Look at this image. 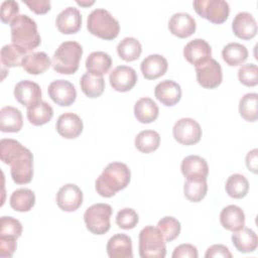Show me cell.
Instances as JSON below:
<instances>
[{"label":"cell","mask_w":258,"mask_h":258,"mask_svg":"<svg viewBox=\"0 0 258 258\" xmlns=\"http://www.w3.org/2000/svg\"><path fill=\"white\" fill-rule=\"evenodd\" d=\"M110 258H132V240L125 234H115L112 236L106 246Z\"/></svg>","instance_id":"obj_21"},{"label":"cell","mask_w":258,"mask_h":258,"mask_svg":"<svg viewBox=\"0 0 258 258\" xmlns=\"http://www.w3.org/2000/svg\"><path fill=\"white\" fill-rule=\"evenodd\" d=\"M174 139L182 145H194L202 138V128L192 118H181L177 120L172 128Z\"/></svg>","instance_id":"obj_9"},{"label":"cell","mask_w":258,"mask_h":258,"mask_svg":"<svg viewBox=\"0 0 258 258\" xmlns=\"http://www.w3.org/2000/svg\"><path fill=\"white\" fill-rule=\"evenodd\" d=\"M55 128L60 136L67 139H74L81 135L84 124L82 119L77 114L67 112L58 117Z\"/></svg>","instance_id":"obj_16"},{"label":"cell","mask_w":258,"mask_h":258,"mask_svg":"<svg viewBox=\"0 0 258 258\" xmlns=\"http://www.w3.org/2000/svg\"><path fill=\"white\" fill-rule=\"evenodd\" d=\"M22 234L21 223L10 216H3L0 220V237L18 239Z\"/></svg>","instance_id":"obj_41"},{"label":"cell","mask_w":258,"mask_h":258,"mask_svg":"<svg viewBox=\"0 0 258 258\" xmlns=\"http://www.w3.org/2000/svg\"><path fill=\"white\" fill-rule=\"evenodd\" d=\"M232 29L237 37L249 40L257 33V23L252 14L243 11L235 16L232 22Z\"/></svg>","instance_id":"obj_20"},{"label":"cell","mask_w":258,"mask_h":258,"mask_svg":"<svg viewBox=\"0 0 258 258\" xmlns=\"http://www.w3.org/2000/svg\"><path fill=\"white\" fill-rule=\"evenodd\" d=\"M12 43L29 51L40 44V35L36 22L26 14H19L11 23Z\"/></svg>","instance_id":"obj_3"},{"label":"cell","mask_w":258,"mask_h":258,"mask_svg":"<svg viewBox=\"0 0 258 258\" xmlns=\"http://www.w3.org/2000/svg\"><path fill=\"white\" fill-rule=\"evenodd\" d=\"M95 3V1H77V4L81 5V6H90V5H93Z\"/></svg>","instance_id":"obj_50"},{"label":"cell","mask_w":258,"mask_h":258,"mask_svg":"<svg viewBox=\"0 0 258 258\" xmlns=\"http://www.w3.org/2000/svg\"><path fill=\"white\" fill-rule=\"evenodd\" d=\"M168 68L166 58L160 54H150L146 56L141 64L140 70L146 80H155L163 76Z\"/></svg>","instance_id":"obj_22"},{"label":"cell","mask_w":258,"mask_h":258,"mask_svg":"<svg viewBox=\"0 0 258 258\" xmlns=\"http://www.w3.org/2000/svg\"><path fill=\"white\" fill-rule=\"evenodd\" d=\"M258 95L256 93L245 94L239 102V113L248 122H255L258 119L257 113Z\"/></svg>","instance_id":"obj_39"},{"label":"cell","mask_w":258,"mask_h":258,"mask_svg":"<svg viewBox=\"0 0 258 258\" xmlns=\"http://www.w3.org/2000/svg\"><path fill=\"white\" fill-rule=\"evenodd\" d=\"M222 57L230 67L242 64L248 58V49L245 45L238 42H231L224 46Z\"/></svg>","instance_id":"obj_32"},{"label":"cell","mask_w":258,"mask_h":258,"mask_svg":"<svg viewBox=\"0 0 258 258\" xmlns=\"http://www.w3.org/2000/svg\"><path fill=\"white\" fill-rule=\"evenodd\" d=\"M49 98L58 106H71L77 99L75 86L66 80L52 81L47 89Z\"/></svg>","instance_id":"obj_11"},{"label":"cell","mask_w":258,"mask_h":258,"mask_svg":"<svg viewBox=\"0 0 258 258\" xmlns=\"http://www.w3.org/2000/svg\"><path fill=\"white\" fill-rule=\"evenodd\" d=\"M232 243L234 247L241 253L254 252L258 245L256 233L249 228H242L239 231L233 232Z\"/></svg>","instance_id":"obj_26"},{"label":"cell","mask_w":258,"mask_h":258,"mask_svg":"<svg viewBox=\"0 0 258 258\" xmlns=\"http://www.w3.org/2000/svg\"><path fill=\"white\" fill-rule=\"evenodd\" d=\"M168 29L173 35L179 38H186L195 33L197 23L190 14L177 12L170 17L168 21Z\"/></svg>","instance_id":"obj_18"},{"label":"cell","mask_w":258,"mask_h":258,"mask_svg":"<svg viewBox=\"0 0 258 258\" xmlns=\"http://www.w3.org/2000/svg\"><path fill=\"white\" fill-rule=\"evenodd\" d=\"M23 118L21 112L12 106L2 107L0 110V130L14 133L21 130Z\"/></svg>","instance_id":"obj_24"},{"label":"cell","mask_w":258,"mask_h":258,"mask_svg":"<svg viewBox=\"0 0 258 258\" xmlns=\"http://www.w3.org/2000/svg\"><path fill=\"white\" fill-rule=\"evenodd\" d=\"M134 144L140 152L150 153L159 147L160 135L154 130H143L135 137Z\"/></svg>","instance_id":"obj_36"},{"label":"cell","mask_w":258,"mask_h":258,"mask_svg":"<svg viewBox=\"0 0 258 258\" xmlns=\"http://www.w3.org/2000/svg\"><path fill=\"white\" fill-rule=\"evenodd\" d=\"M206 258H214V257H224L231 258L232 254L229 248L223 244H215L210 246L205 254Z\"/></svg>","instance_id":"obj_47"},{"label":"cell","mask_w":258,"mask_h":258,"mask_svg":"<svg viewBox=\"0 0 258 258\" xmlns=\"http://www.w3.org/2000/svg\"><path fill=\"white\" fill-rule=\"evenodd\" d=\"M156 99L164 106L176 105L181 98L180 86L172 80H164L158 83L154 89Z\"/></svg>","instance_id":"obj_19"},{"label":"cell","mask_w":258,"mask_h":258,"mask_svg":"<svg viewBox=\"0 0 258 258\" xmlns=\"http://www.w3.org/2000/svg\"><path fill=\"white\" fill-rule=\"evenodd\" d=\"M139 222L138 214L131 208H124L120 210L116 216V224L124 230H130L136 227Z\"/></svg>","instance_id":"obj_42"},{"label":"cell","mask_w":258,"mask_h":258,"mask_svg":"<svg viewBox=\"0 0 258 258\" xmlns=\"http://www.w3.org/2000/svg\"><path fill=\"white\" fill-rule=\"evenodd\" d=\"M112 207L108 204H95L89 207L84 214L87 229L95 235H103L110 230Z\"/></svg>","instance_id":"obj_7"},{"label":"cell","mask_w":258,"mask_h":258,"mask_svg":"<svg viewBox=\"0 0 258 258\" xmlns=\"http://www.w3.org/2000/svg\"><path fill=\"white\" fill-rule=\"evenodd\" d=\"M23 2L36 14H45L50 10V1L48 0H27Z\"/></svg>","instance_id":"obj_48"},{"label":"cell","mask_w":258,"mask_h":258,"mask_svg":"<svg viewBox=\"0 0 258 258\" xmlns=\"http://www.w3.org/2000/svg\"><path fill=\"white\" fill-rule=\"evenodd\" d=\"M83 93L89 98L100 97L105 89V81L101 76H96L91 73H86L82 76L80 81Z\"/></svg>","instance_id":"obj_34"},{"label":"cell","mask_w":258,"mask_h":258,"mask_svg":"<svg viewBox=\"0 0 258 258\" xmlns=\"http://www.w3.org/2000/svg\"><path fill=\"white\" fill-rule=\"evenodd\" d=\"M112 67V58L105 51H94L86 59V69L88 73L103 77Z\"/></svg>","instance_id":"obj_29"},{"label":"cell","mask_w":258,"mask_h":258,"mask_svg":"<svg viewBox=\"0 0 258 258\" xmlns=\"http://www.w3.org/2000/svg\"><path fill=\"white\" fill-rule=\"evenodd\" d=\"M9 204L16 212H28L35 204V195L29 188H18L11 194Z\"/></svg>","instance_id":"obj_30"},{"label":"cell","mask_w":258,"mask_h":258,"mask_svg":"<svg viewBox=\"0 0 258 258\" xmlns=\"http://www.w3.org/2000/svg\"><path fill=\"white\" fill-rule=\"evenodd\" d=\"M131 179L129 167L122 162L109 163L95 182L97 192L103 198H111L127 187Z\"/></svg>","instance_id":"obj_2"},{"label":"cell","mask_w":258,"mask_h":258,"mask_svg":"<svg viewBox=\"0 0 258 258\" xmlns=\"http://www.w3.org/2000/svg\"><path fill=\"white\" fill-rule=\"evenodd\" d=\"M238 78L241 84L247 87H255L258 84V69L255 63L243 64L238 71Z\"/></svg>","instance_id":"obj_43"},{"label":"cell","mask_w":258,"mask_h":258,"mask_svg":"<svg viewBox=\"0 0 258 258\" xmlns=\"http://www.w3.org/2000/svg\"><path fill=\"white\" fill-rule=\"evenodd\" d=\"M220 223L228 231H239L245 227V214L240 207L229 205L221 211Z\"/></svg>","instance_id":"obj_23"},{"label":"cell","mask_w":258,"mask_h":258,"mask_svg":"<svg viewBox=\"0 0 258 258\" xmlns=\"http://www.w3.org/2000/svg\"><path fill=\"white\" fill-rule=\"evenodd\" d=\"M225 188L229 197L234 199H242L248 194L249 181L243 174L234 173L228 177Z\"/></svg>","instance_id":"obj_38"},{"label":"cell","mask_w":258,"mask_h":258,"mask_svg":"<svg viewBox=\"0 0 258 258\" xmlns=\"http://www.w3.org/2000/svg\"><path fill=\"white\" fill-rule=\"evenodd\" d=\"M84 196L81 188L74 183L62 185L56 194V205L64 212H74L83 204Z\"/></svg>","instance_id":"obj_12"},{"label":"cell","mask_w":258,"mask_h":258,"mask_svg":"<svg viewBox=\"0 0 258 258\" xmlns=\"http://www.w3.org/2000/svg\"><path fill=\"white\" fill-rule=\"evenodd\" d=\"M158 113V106L150 98H141L134 105V116L140 123L148 124L155 121Z\"/></svg>","instance_id":"obj_28"},{"label":"cell","mask_w":258,"mask_h":258,"mask_svg":"<svg viewBox=\"0 0 258 258\" xmlns=\"http://www.w3.org/2000/svg\"><path fill=\"white\" fill-rule=\"evenodd\" d=\"M141 52V43L134 37H125L117 45V53L125 61L136 60Z\"/></svg>","instance_id":"obj_37"},{"label":"cell","mask_w":258,"mask_h":258,"mask_svg":"<svg viewBox=\"0 0 258 258\" xmlns=\"http://www.w3.org/2000/svg\"><path fill=\"white\" fill-rule=\"evenodd\" d=\"M16 240L17 239L8 238V237H0V256L1 257L3 258L12 257L17 247Z\"/></svg>","instance_id":"obj_46"},{"label":"cell","mask_w":258,"mask_h":258,"mask_svg":"<svg viewBox=\"0 0 258 258\" xmlns=\"http://www.w3.org/2000/svg\"><path fill=\"white\" fill-rule=\"evenodd\" d=\"M26 116L32 125L41 126L51 120L53 116V109L48 103L41 101L35 106L28 108Z\"/></svg>","instance_id":"obj_35"},{"label":"cell","mask_w":258,"mask_h":258,"mask_svg":"<svg viewBox=\"0 0 258 258\" xmlns=\"http://www.w3.org/2000/svg\"><path fill=\"white\" fill-rule=\"evenodd\" d=\"M258 150L255 148L249 151L246 155V165L249 170L253 173H257V166H258V157H257Z\"/></svg>","instance_id":"obj_49"},{"label":"cell","mask_w":258,"mask_h":258,"mask_svg":"<svg viewBox=\"0 0 258 258\" xmlns=\"http://www.w3.org/2000/svg\"><path fill=\"white\" fill-rule=\"evenodd\" d=\"M14 97L18 103L28 109L41 102V89L38 84L23 80L15 85Z\"/></svg>","instance_id":"obj_14"},{"label":"cell","mask_w":258,"mask_h":258,"mask_svg":"<svg viewBox=\"0 0 258 258\" xmlns=\"http://www.w3.org/2000/svg\"><path fill=\"white\" fill-rule=\"evenodd\" d=\"M181 173L186 177H207L209 173L208 162L199 155L184 157L180 164Z\"/></svg>","instance_id":"obj_25"},{"label":"cell","mask_w":258,"mask_h":258,"mask_svg":"<svg viewBox=\"0 0 258 258\" xmlns=\"http://www.w3.org/2000/svg\"><path fill=\"white\" fill-rule=\"evenodd\" d=\"M82 55L83 47L79 42L73 40L63 41L54 51L51 66L56 73L73 75L79 69Z\"/></svg>","instance_id":"obj_4"},{"label":"cell","mask_w":258,"mask_h":258,"mask_svg":"<svg viewBox=\"0 0 258 258\" xmlns=\"http://www.w3.org/2000/svg\"><path fill=\"white\" fill-rule=\"evenodd\" d=\"M172 258H197L198 249L191 244H180L174 248Z\"/></svg>","instance_id":"obj_45"},{"label":"cell","mask_w":258,"mask_h":258,"mask_svg":"<svg viewBox=\"0 0 258 258\" xmlns=\"http://www.w3.org/2000/svg\"><path fill=\"white\" fill-rule=\"evenodd\" d=\"M184 58L195 67L212 57V47L203 38H195L183 48Z\"/></svg>","instance_id":"obj_15"},{"label":"cell","mask_w":258,"mask_h":258,"mask_svg":"<svg viewBox=\"0 0 258 258\" xmlns=\"http://www.w3.org/2000/svg\"><path fill=\"white\" fill-rule=\"evenodd\" d=\"M111 87L121 93L133 89L137 83V74L135 70L128 66H118L109 75Z\"/></svg>","instance_id":"obj_13"},{"label":"cell","mask_w":258,"mask_h":258,"mask_svg":"<svg viewBox=\"0 0 258 258\" xmlns=\"http://www.w3.org/2000/svg\"><path fill=\"white\" fill-rule=\"evenodd\" d=\"M196 12L215 24L224 23L230 14V6L224 0H196L192 2Z\"/></svg>","instance_id":"obj_8"},{"label":"cell","mask_w":258,"mask_h":258,"mask_svg":"<svg viewBox=\"0 0 258 258\" xmlns=\"http://www.w3.org/2000/svg\"><path fill=\"white\" fill-rule=\"evenodd\" d=\"M19 5L16 1L7 0L1 4V21L10 24L19 14Z\"/></svg>","instance_id":"obj_44"},{"label":"cell","mask_w":258,"mask_h":258,"mask_svg":"<svg viewBox=\"0 0 258 258\" xmlns=\"http://www.w3.org/2000/svg\"><path fill=\"white\" fill-rule=\"evenodd\" d=\"M157 228L166 242L175 240L179 236L181 230L180 223L175 218L169 216L161 218L157 223Z\"/></svg>","instance_id":"obj_40"},{"label":"cell","mask_w":258,"mask_h":258,"mask_svg":"<svg viewBox=\"0 0 258 258\" xmlns=\"http://www.w3.org/2000/svg\"><path fill=\"white\" fill-rule=\"evenodd\" d=\"M51 66V60L48 55L43 51L31 52L28 53L23 61L21 67L23 70L30 75H39L44 73Z\"/></svg>","instance_id":"obj_27"},{"label":"cell","mask_w":258,"mask_h":258,"mask_svg":"<svg viewBox=\"0 0 258 258\" xmlns=\"http://www.w3.org/2000/svg\"><path fill=\"white\" fill-rule=\"evenodd\" d=\"M198 83L205 89H215L223 81L221 64L214 58H209L195 67Z\"/></svg>","instance_id":"obj_10"},{"label":"cell","mask_w":258,"mask_h":258,"mask_svg":"<svg viewBox=\"0 0 258 258\" xmlns=\"http://www.w3.org/2000/svg\"><path fill=\"white\" fill-rule=\"evenodd\" d=\"M55 24L59 32L63 34H74L78 32L82 26L81 12L76 7H67L57 14Z\"/></svg>","instance_id":"obj_17"},{"label":"cell","mask_w":258,"mask_h":258,"mask_svg":"<svg viewBox=\"0 0 258 258\" xmlns=\"http://www.w3.org/2000/svg\"><path fill=\"white\" fill-rule=\"evenodd\" d=\"M87 28L90 33L99 38L112 40L118 36L120 24L108 10L97 8L89 14Z\"/></svg>","instance_id":"obj_5"},{"label":"cell","mask_w":258,"mask_h":258,"mask_svg":"<svg viewBox=\"0 0 258 258\" xmlns=\"http://www.w3.org/2000/svg\"><path fill=\"white\" fill-rule=\"evenodd\" d=\"M0 158L10 165V173L17 184H25L33 177V155L20 142L10 138L0 141Z\"/></svg>","instance_id":"obj_1"},{"label":"cell","mask_w":258,"mask_h":258,"mask_svg":"<svg viewBox=\"0 0 258 258\" xmlns=\"http://www.w3.org/2000/svg\"><path fill=\"white\" fill-rule=\"evenodd\" d=\"M207 177H189L183 184V194L185 198L194 203L201 202L207 195Z\"/></svg>","instance_id":"obj_31"},{"label":"cell","mask_w":258,"mask_h":258,"mask_svg":"<svg viewBox=\"0 0 258 258\" xmlns=\"http://www.w3.org/2000/svg\"><path fill=\"white\" fill-rule=\"evenodd\" d=\"M141 258H164L166 246L164 238L157 227L146 226L139 233L138 243Z\"/></svg>","instance_id":"obj_6"},{"label":"cell","mask_w":258,"mask_h":258,"mask_svg":"<svg viewBox=\"0 0 258 258\" xmlns=\"http://www.w3.org/2000/svg\"><path fill=\"white\" fill-rule=\"evenodd\" d=\"M27 50L15 45V44H5L1 48V63L5 68H15L22 64L24 57L27 55Z\"/></svg>","instance_id":"obj_33"}]
</instances>
